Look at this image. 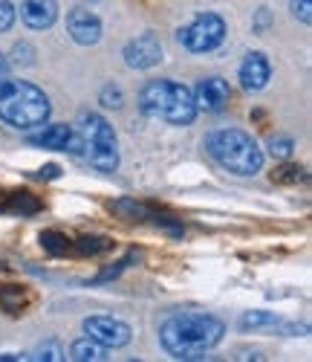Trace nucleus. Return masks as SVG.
I'll return each instance as SVG.
<instances>
[{
  "label": "nucleus",
  "instance_id": "obj_1",
  "mask_svg": "<svg viewBox=\"0 0 312 362\" xmlns=\"http://www.w3.org/2000/svg\"><path fill=\"white\" fill-rule=\"evenodd\" d=\"M223 334L226 325L220 319L197 310H176L160 325V342L176 359H203L205 351L223 342Z\"/></svg>",
  "mask_w": 312,
  "mask_h": 362
},
{
  "label": "nucleus",
  "instance_id": "obj_2",
  "mask_svg": "<svg viewBox=\"0 0 312 362\" xmlns=\"http://www.w3.org/2000/svg\"><path fill=\"white\" fill-rule=\"evenodd\" d=\"M139 110L148 119H160V122L185 128L197 119V102H194V90L185 84L168 81V78H153L142 87L139 93Z\"/></svg>",
  "mask_w": 312,
  "mask_h": 362
},
{
  "label": "nucleus",
  "instance_id": "obj_3",
  "mask_svg": "<svg viewBox=\"0 0 312 362\" xmlns=\"http://www.w3.org/2000/svg\"><path fill=\"white\" fill-rule=\"evenodd\" d=\"M52 113L49 96L23 78H0V119L18 131L44 125Z\"/></svg>",
  "mask_w": 312,
  "mask_h": 362
},
{
  "label": "nucleus",
  "instance_id": "obj_4",
  "mask_svg": "<svg viewBox=\"0 0 312 362\" xmlns=\"http://www.w3.org/2000/svg\"><path fill=\"white\" fill-rule=\"evenodd\" d=\"M205 148L226 171H232L237 177H255L263 168V151L240 128L211 131L208 139H205Z\"/></svg>",
  "mask_w": 312,
  "mask_h": 362
},
{
  "label": "nucleus",
  "instance_id": "obj_5",
  "mask_svg": "<svg viewBox=\"0 0 312 362\" xmlns=\"http://www.w3.org/2000/svg\"><path fill=\"white\" fill-rule=\"evenodd\" d=\"M78 136L84 157L92 168H99L104 174L119 168V139L110 128V122L99 113H81L78 119Z\"/></svg>",
  "mask_w": 312,
  "mask_h": 362
},
{
  "label": "nucleus",
  "instance_id": "obj_6",
  "mask_svg": "<svg viewBox=\"0 0 312 362\" xmlns=\"http://www.w3.org/2000/svg\"><path fill=\"white\" fill-rule=\"evenodd\" d=\"M176 41L188 52H211L226 41V21L217 12H200L176 29Z\"/></svg>",
  "mask_w": 312,
  "mask_h": 362
},
{
  "label": "nucleus",
  "instance_id": "obj_7",
  "mask_svg": "<svg viewBox=\"0 0 312 362\" xmlns=\"http://www.w3.org/2000/svg\"><path fill=\"white\" fill-rule=\"evenodd\" d=\"M84 334L104 348H124L133 339V327L121 319H113V316H87Z\"/></svg>",
  "mask_w": 312,
  "mask_h": 362
},
{
  "label": "nucleus",
  "instance_id": "obj_8",
  "mask_svg": "<svg viewBox=\"0 0 312 362\" xmlns=\"http://www.w3.org/2000/svg\"><path fill=\"white\" fill-rule=\"evenodd\" d=\"M162 62V44L156 35L145 33L133 41L124 44V64L133 67V70H150Z\"/></svg>",
  "mask_w": 312,
  "mask_h": 362
},
{
  "label": "nucleus",
  "instance_id": "obj_9",
  "mask_svg": "<svg viewBox=\"0 0 312 362\" xmlns=\"http://www.w3.org/2000/svg\"><path fill=\"white\" fill-rule=\"evenodd\" d=\"M41 128H44V125H41ZM29 145L78 154V151H81V136H78V131L70 128V125H47L44 131H38V134L29 136Z\"/></svg>",
  "mask_w": 312,
  "mask_h": 362
},
{
  "label": "nucleus",
  "instance_id": "obj_10",
  "mask_svg": "<svg viewBox=\"0 0 312 362\" xmlns=\"http://www.w3.org/2000/svg\"><path fill=\"white\" fill-rule=\"evenodd\" d=\"M232 99V87L226 78L220 76H208L197 84L194 90V102H197V110H205V113H220Z\"/></svg>",
  "mask_w": 312,
  "mask_h": 362
},
{
  "label": "nucleus",
  "instance_id": "obj_11",
  "mask_svg": "<svg viewBox=\"0 0 312 362\" xmlns=\"http://www.w3.org/2000/svg\"><path fill=\"white\" fill-rule=\"evenodd\" d=\"M67 33L76 44L81 47H92L102 41V21L99 15H92L90 9H73L67 15Z\"/></svg>",
  "mask_w": 312,
  "mask_h": 362
},
{
  "label": "nucleus",
  "instance_id": "obj_12",
  "mask_svg": "<svg viewBox=\"0 0 312 362\" xmlns=\"http://www.w3.org/2000/svg\"><path fill=\"white\" fill-rule=\"evenodd\" d=\"M237 78L246 90H263L272 78V67H269V58L263 52H248L243 62H240V70H237Z\"/></svg>",
  "mask_w": 312,
  "mask_h": 362
},
{
  "label": "nucleus",
  "instance_id": "obj_13",
  "mask_svg": "<svg viewBox=\"0 0 312 362\" xmlns=\"http://www.w3.org/2000/svg\"><path fill=\"white\" fill-rule=\"evenodd\" d=\"M20 18L29 29H49L58 21V4L55 0H23Z\"/></svg>",
  "mask_w": 312,
  "mask_h": 362
},
{
  "label": "nucleus",
  "instance_id": "obj_14",
  "mask_svg": "<svg viewBox=\"0 0 312 362\" xmlns=\"http://www.w3.org/2000/svg\"><path fill=\"white\" fill-rule=\"evenodd\" d=\"M44 209V203L29 194V192H12V194H4V203H0V212H9V215H20V218H29V215H38Z\"/></svg>",
  "mask_w": 312,
  "mask_h": 362
},
{
  "label": "nucleus",
  "instance_id": "obj_15",
  "mask_svg": "<svg viewBox=\"0 0 312 362\" xmlns=\"http://www.w3.org/2000/svg\"><path fill=\"white\" fill-rule=\"evenodd\" d=\"M107 209H110V212H113L116 218L131 221V223H142V221H148V218H150V212H153V209H150L148 203H139V200H131V197L110 200V203H107Z\"/></svg>",
  "mask_w": 312,
  "mask_h": 362
},
{
  "label": "nucleus",
  "instance_id": "obj_16",
  "mask_svg": "<svg viewBox=\"0 0 312 362\" xmlns=\"http://www.w3.org/2000/svg\"><path fill=\"white\" fill-rule=\"evenodd\" d=\"M0 308L9 316H18L29 308V290L23 284H4L0 287Z\"/></svg>",
  "mask_w": 312,
  "mask_h": 362
},
{
  "label": "nucleus",
  "instance_id": "obj_17",
  "mask_svg": "<svg viewBox=\"0 0 312 362\" xmlns=\"http://www.w3.org/2000/svg\"><path fill=\"white\" fill-rule=\"evenodd\" d=\"M70 359H76V362H99V359H104V345H99L96 339H90V337L76 339L73 348H70Z\"/></svg>",
  "mask_w": 312,
  "mask_h": 362
},
{
  "label": "nucleus",
  "instance_id": "obj_18",
  "mask_svg": "<svg viewBox=\"0 0 312 362\" xmlns=\"http://www.w3.org/2000/svg\"><path fill=\"white\" fill-rule=\"evenodd\" d=\"M76 250L81 255H102V252H110L113 250V240L104 238V235H81L76 240Z\"/></svg>",
  "mask_w": 312,
  "mask_h": 362
},
{
  "label": "nucleus",
  "instance_id": "obj_19",
  "mask_svg": "<svg viewBox=\"0 0 312 362\" xmlns=\"http://www.w3.org/2000/svg\"><path fill=\"white\" fill-rule=\"evenodd\" d=\"M38 240H41L44 252H49V255H64V252H70V247H73V244H70V238H67V235H61V232H55V229L41 232Z\"/></svg>",
  "mask_w": 312,
  "mask_h": 362
},
{
  "label": "nucleus",
  "instance_id": "obj_20",
  "mask_svg": "<svg viewBox=\"0 0 312 362\" xmlns=\"http://www.w3.org/2000/svg\"><path fill=\"white\" fill-rule=\"evenodd\" d=\"M301 180H306V171L295 163H284L272 171V183H277V186H295Z\"/></svg>",
  "mask_w": 312,
  "mask_h": 362
},
{
  "label": "nucleus",
  "instance_id": "obj_21",
  "mask_svg": "<svg viewBox=\"0 0 312 362\" xmlns=\"http://www.w3.org/2000/svg\"><path fill=\"white\" fill-rule=\"evenodd\" d=\"M292 151H295L292 136H272V139H269V154H272L275 160H289Z\"/></svg>",
  "mask_w": 312,
  "mask_h": 362
},
{
  "label": "nucleus",
  "instance_id": "obj_22",
  "mask_svg": "<svg viewBox=\"0 0 312 362\" xmlns=\"http://www.w3.org/2000/svg\"><path fill=\"white\" fill-rule=\"evenodd\" d=\"M29 359H38V362H58V359H64V351H61V345H55V342H47V345H41L38 351L29 354Z\"/></svg>",
  "mask_w": 312,
  "mask_h": 362
},
{
  "label": "nucleus",
  "instance_id": "obj_23",
  "mask_svg": "<svg viewBox=\"0 0 312 362\" xmlns=\"http://www.w3.org/2000/svg\"><path fill=\"white\" fill-rule=\"evenodd\" d=\"M99 102H102L104 107H113V110H119V107H121V102H124V96H121V87H116V84H107V87H102Z\"/></svg>",
  "mask_w": 312,
  "mask_h": 362
},
{
  "label": "nucleus",
  "instance_id": "obj_24",
  "mask_svg": "<svg viewBox=\"0 0 312 362\" xmlns=\"http://www.w3.org/2000/svg\"><path fill=\"white\" fill-rule=\"evenodd\" d=\"M128 264H131V258H124V261H116L113 267H104L102 273H99L96 279H92V281H96V284H104V281H110V279H119V276H121V269L128 267Z\"/></svg>",
  "mask_w": 312,
  "mask_h": 362
},
{
  "label": "nucleus",
  "instance_id": "obj_25",
  "mask_svg": "<svg viewBox=\"0 0 312 362\" xmlns=\"http://www.w3.org/2000/svg\"><path fill=\"white\" fill-rule=\"evenodd\" d=\"M289 9H292V15H295L301 23H309V21H312V0H292Z\"/></svg>",
  "mask_w": 312,
  "mask_h": 362
},
{
  "label": "nucleus",
  "instance_id": "obj_26",
  "mask_svg": "<svg viewBox=\"0 0 312 362\" xmlns=\"http://www.w3.org/2000/svg\"><path fill=\"white\" fill-rule=\"evenodd\" d=\"M12 23H15V6L9 0H0V33L12 29Z\"/></svg>",
  "mask_w": 312,
  "mask_h": 362
},
{
  "label": "nucleus",
  "instance_id": "obj_27",
  "mask_svg": "<svg viewBox=\"0 0 312 362\" xmlns=\"http://www.w3.org/2000/svg\"><path fill=\"white\" fill-rule=\"evenodd\" d=\"M12 62L15 64H32V47H29V44H15Z\"/></svg>",
  "mask_w": 312,
  "mask_h": 362
},
{
  "label": "nucleus",
  "instance_id": "obj_28",
  "mask_svg": "<svg viewBox=\"0 0 312 362\" xmlns=\"http://www.w3.org/2000/svg\"><path fill=\"white\" fill-rule=\"evenodd\" d=\"M35 177H38V180H58V177H61V168H58L55 163H49V165H44V168H38Z\"/></svg>",
  "mask_w": 312,
  "mask_h": 362
},
{
  "label": "nucleus",
  "instance_id": "obj_29",
  "mask_svg": "<svg viewBox=\"0 0 312 362\" xmlns=\"http://www.w3.org/2000/svg\"><path fill=\"white\" fill-rule=\"evenodd\" d=\"M269 21H272V18H269V12H266V9H260V12H258V21H255V29H258V35H263V33H266Z\"/></svg>",
  "mask_w": 312,
  "mask_h": 362
},
{
  "label": "nucleus",
  "instance_id": "obj_30",
  "mask_svg": "<svg viewBox=\"0 0 312 362\" xmlns=\"http://www.w3.org/2000/svg\"><path fill=\"white\" fill-rule=\"evenodd\" d=\"M4 67H6V62H4V55H0V73H4Z\"/></svg>",
  "mask_w": 312,
  "mask_h": 362
},
{
  "label": "nucleus",
  "instance_id": "obj_31",
  "mask_svg": "<svg viewBox=\"0 0 312 362\" xmlns=\"http://www.w3.org/2000/svg\"><path fill=\"white\" fill-rule=\"evenodd\" d=\"M0 203H4V194H0Z\"/></svg>",
  "mask_w": 312,
  "mask_h": 362
}]
</instances>
